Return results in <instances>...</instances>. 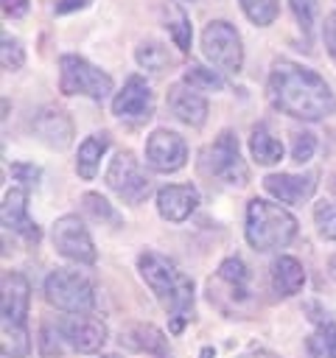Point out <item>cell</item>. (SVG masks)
<instances>
[{
	"instance_id": "cell-12",
	"label": "cell",
	"mask_w": 336,
	"mask_h": 358,
	"mask_svg": "<svg viewBox=\"0 0 336 358\" xmlns=\"http://www.w3.org/2000/svg\"><path fill=\"white\" fill-rule=\"evenodd\" d=\"M31 131L36 134V140H42L48 148H56V151H64L76 134L73 117L59 106H42L31 117Z\"/></svg>"
},
{
	"instance_id": "cell-25",
	"label": "cell",
	"mask_w": 336,
	"mask_h": 358,
	"mask_svg": "<svg viewBox=\"0 0 336 358\" xmlns=\"http://www.w3.org/2000/svg\"><path fill=\"white\" fill-rule=\"evenodd\" d=\"M249 154H252V159L258 165H266L269 168V165H277L283 159V143L260 123L249 134Z\"/></svg>"
},
{
	"instance_id": "cell-40",
	"label": "cell",
	"mask_w": 336,
	"mask_h": 358,
	"mask_svg": "<svg viewBox=\"0 0 336 358\" xmlns=\"http://www.w3.org/2000/svg\"><path fill=\"white\" fill-rule=\"evenodd\" d=\"M235 358H280V355L272 352V350H266V347H252V350H246V352H241Z\"/></svg>"
},
{
	"instance_id": "cell-21",
	"label": "cell",
	"mask_w": 336,
	"mask_h": 358,
	"mask_svg": "<svg viewBox=\"0 0 336 358\" xmlns=\"http://www.w3.org/2000/svg\"><path fill=\"white\" fill-rule=\"evenodd\" d=\"M269 277H272V288L277 296H294L302 291L305 285V268L297 257L291 255H277L272 260V268H269Z\"/></svg>"
},
{
	"instance_id": "cell-8",
	"label": "cell",
	"mask_w": 336,
	"mask_h": 358,
	"mask_svg": "<svg viewBox=\"0 0 336 358\" xmlns=\"http://www.w3.org/2000/svg\"><path fill=\"white\" fill-rule=\"evenodd\" d=\"M202 53L218 73H241L244 67V45L241 34L227 20H213L202 31Z\"/></svg>"
},
{
	"instance_id": "cell-13",
	"label": "cell",
	"mask_w": 336,
	"mask_h": 358,
	"mask_svg": "<svg viewBox=\"0 0 336 358\" xmlns=\"http://www.w3.org/2000/svg\"><path fill=\"white\" fill-rule=\"evenodd\" d=\"M0 218L3 227L17 232L20 238H25L28 243H39L42 241V229L39 224L28 215V190L25 187H8L0 204Z\"/></svg>"
},
{
	"instance_id": "cell-14",
	"label": "cell",
	"mask_w": 336,
	"mask_h": 358,
	"mask_svg": "<svg viewBox=\"0 0 336 358\" xmlns=\"http://www.w3.org/2000/svg\"><path fill=\"white\" fill-rule=\"evenodd\" d=\"M151 112H154L151 87L146 84L143 76H129L123 90H118L112 98V115L129 117V120H143V117H151Z\"/></svg>"
},
{
	"instance_id": "cell-38",
	"label": "cell",
	"mask_w": 336,
	"mask_h": 358,
	"mask_svg": "<svg viewBox=\"0 0 336 358\" xmlns=\"http://www.w3.org/2000/svg\"><path fill=\"white\" fill-rule=\"evenodd\" d=\"M25 11H28V0H3V14H6V17L17 20V17H22Z\"/></svg>"
},
{
	"instance_id": "cell-23",
	"label": "cell",
	"mask_w": 336,
	"mask_h": 358,
	"mask_svg": "<svg viewBox=\"0 0 336 358\" xmlns=\"http://www.w3.org/2000/svg\"><path fill=\"white\" fill-rule=\"evenodd\" d=\"M157 11H160V22H162V25H165V31L171 34L174 45H176L179 50H190L193 28H190V20H188L185 8H182L176 0H160Z\"/></svg>"
},
{
	"instance_id": "cell-39",
	"label": "cell",
	"mask_w": 336,
	"mask_h": 358,
	"mask_svg": "<svg viewBox=\"0 0 336 358\" xmlns=\"http://www.w3.org/2000/svg\"><path fill=\"white\" fill-rule=\"evenodd\" d=\"M81 6H87V0H56L53 3V11L56 14H67V11H76Z\"/></svg>"
},
{
	"instance_id": "cell-5",
	"label": "cell",
	"mask_w": 336,
	"mask_h": 358,
	"mask_svg": "<svg viewBox=\"0 0 336 358\" xmlns=\"http://www.w3.org/2000/svg\"><path fill=\"white\" fill-rule=\"evenodd\" d=\"M45 299L50 308L81 316L95 310V291L92 282L78 271V268H56L45 277Z\"/></svg>"
},
{
	"instance_id": "cell-17",
	"label": "cell",
	"mask_w": 336,
	"mask_h": 358,
	"mask_svg": "<svg viewBox=\"0 0 336 358\" xmlns=\"http://www.w3.org/2000/svg\"><path fill=\"white\" fill-rule=\"evenodd\" d=\"M165 103H168V112L179 123H185V126L199 129L207 120V101H204V95L199 90H193V87H188L185 81L168 87Z\"/></svg>"
},
{
	"instance_id": "cell-20",
	"label": "cell",
	"mask_w": 336,
	"mask_h": 358,
	"mask_svg": "<svg viewBox=\"0 0 336 358\" xmlns=\"http://www.w3.org/2000/svg\"><path fill=\"white\" fill-rule=\"evenodd\" d=\"M120 344L134 350V352H148L154 358H171V347H168V336L154 327L151 322H134L120 333Z\"/></svg>"
},
{
	"instance_id": "cell-4",
	"label": "cell",
	"mask_w": 336,
	"mask_h": 358,
	"mask_svg": "<svg viewBox=\"0 0 336 358\" xmlns=\"http://www.w3.org/2000/svg\"><path fill=\"white\" fill-rule=\"evenodd\" d=\"M244 235L255 252H277L294 241L297 218L283 204H274L269 199H249Z\"/></svg>"
},
{
	"instance_id": "cell-24",
	"label": "cell",
	"mask_w": 336,
	"mask_h": 358,
	"mask_svg": "<svg viewBox=\"0 0 336 358\" xmlns=\"http://www.w3.org/2000/svg\"><path fill=\"white\" fill-rule=\"evenodd\" d=\"M134 59H137V64H140L146 73H151V76H162V73L174 70V64H176L174 53H171L162 42H157V39L140 42V45L134 48Z\"/></svg>"
},
{
	"instance_id": "cell-31",
	"label": "cell",
	"mask_w": 336,
	"mask_h": 358,
	"mask_svg": "<svg viewBox=\"0 0 336 358\" xmlns=\"http://www.w3.org/2000/svg\"><path fill=\"white\" fill-rule=\"evenodd\" d=\"M81 207L101 224H112V227H120V213L112 207V201H106L101 193H84L81 196Z\"/></svg>"
},
{
	"instance_id": "cell-9",
	"label": "cell",
	"mask_w": 336,
	"mask_h": 358,
	"mask_svg": "<svg viewBox=\"0 0 336 358\" xmlns=\"http://www.w3.org/2000/svg\"><path fill=\"white\" fill-rule=\"evenodd\" d=\"M106 187L126 204H143L151 193V179L143 171L140 159L134 157V151H118L104 173Z\"/></svg>"
},
{
	"instance_id": "cell-2",
	"label": "cell",
	"mask_w": 336,
	"mask_h": 358,
	"mask_svg": "<svg viewBox=\"0 0 336 358\" xmlns=\"http://www.w3.org/2000/svg\"><path fill=\"white\" fill-rule=\"evenodd\" d=\"M137 271L143 282L151 288L160 308L165 310L171 333H182V327L193 316V280L171 257L154 249L137 255Z\"/></svg>"
},
{
	"instance_id": "cell-19",
	"label": "cell",
	"mask_w": 336,
	"mask_h": 358,
	"mask_svg": "<svg viewBox=\"0 0 336 358\" xmlns=\"http://www.w3.org/2000/svg\"><path fill=\"white\" fill-rule=\"evenodd\" d=\"M199 207V190L193 185H165L157 190V213L168 224H182Z\"/></svg>"
},
{
	"instance_id": "cell-30",
	"label": "cell",
	"mask_w": 336,
	"mask_h": 358,
	"mask_svg": "<svg viewBox=\"0 0 336 358\" xmlns=\"http://www.w3.org/2000/svg\"><path fill=\"white\" fill-rule=\"evenodd\" d=\"M0 344H3V355H6V358H28V355H31V336H28V327H6V324H3Z\"/></svg>"
},
{
	"instance_id": "cell-43",
	"label": "cell",
	"mask_w": 336,
	"mask_h": 358,
	"mask_svg": "<svg viewBox=\"0 0 336 358\" xmlns=\"http://www.w3.org/2000/svg\"><path fill=\"white\" fill-rule=\"evenodd\" d=\"M210 355H213V350H210V347H204V350H202V358H210Z\"/></svg>"
},
{
	"instance_id": "cell-7",
	"label": "cell",
	"mask_w": 336,
	"mask_h": 358,
	"mask_svg": "<svg viewBox=\"0 0 336 358\" xmlns=\"http://www.w3.org/2000/svg\"><path fill=\"white\" fill-rule=\"evenodd\" d=\"M59 90L62 95H84L90 101H104L115 90V81L109 73L87 62L84 56L64 53L59 59Z\"/></svg>"
},
{
	"instance_id": "cell-27",
	"label": "cell",
	"mask_w": 336,
	"mask_h": 358,
	"mask_svg": "<svg viewBox=\"0 0 336 358\" xmlns=\"http://www.w3.org/2000/svg\"><path fill=\"white\" fill-rule=\"evenodd\" d=\"M64 333H62V324L56 322H42L39 324V336H36V350L42 358H62L64 352Z\"/></svg>"
},
{
	"instance_id": "cell-18",
	"label": "cell",
	"mask_w": 336,
	"mask_h": 358,
	"mask_svg": "<svg viewBox=\"0 0 336 358\" xmlns=\"http://www.w3.org/2000/svg\"><path fill=\"white\" fill-rule=\"evenodd\" d=\"M263 190L269 196H274L283 204H302L314 196L316 190V173L305 171V173H269L263 179Z\"/></svg>"
},
{
	"instance_id": "cell-3",
	"label": "cell",
	"mask_w": 336,
	"mask_h": 358,
	"mask_svg": "<svg viewBox=\"0 0 336 358\" xmlns=\"http://www.w3.org/2000/svg\"><path fill=\"white\" fill-rule=\"evenodd\" d=\"M204 294H207V302L230 319H246L260 308L249 266L238 255H230L218 263L216 274L207 280Z\"/></svg>"
},
{
	"instance_id": "cell-33",
	"label": "cell",
	"mask_w": 336,
	"mask_h": 358,
	"mask_svg": "<svg viewBox=\"0 0 336 358\" xmlns=\"http://www.w3.org/2000/svg\"><path fill=\"white\" fill-rule=\"evenodd\" d=\"M0 59H3V70L8 73H17L22 64H25V48L17 36H8L3 34V45H0Z\"/></svg>"
},
{
	"instance_id": "cell-44",
	"label": "cell",
	"mask_w": 336,
	"mask_h": 358,
	"mask_svg": "<svg viewBox=\"0 0 336 358\" xmlns=\"http://www.w3.org/2000/svg\"><path fill=\"white\" fill-rule=\"evenodd\" d=\"M101 358H118V355H101Z\"/></svg>"
},
{
	"instance_id": "cell-1",
	"label": "cell",
	"mask_w": 336,
	"mask_h": 358,
	"mask_svg": "<svg viewBox=\"0 0 336 358\" xmlns=\"http://www.w3.org/2000/svg\"><path fill=\"white\" fill-rule=\"evenodd\" d=\"M266 95L277 112L308 123L325 120L336 112V95L330 84L311 67H302L288 59H277L272 64Z\"/></svg>"
},
{
	"instance_id": "cell-29",
	"label": "cell",
	"mask_w": 336,
	"mask_h": 358,
	"mask_svg": "<svg viewBox=\"0 0 336 358\" xmlns=\"http://www.w3.org/2000/svg\"><path fill=\"white\" fill-rule=\"evenodd\" d=\"M182 81H185L188 87H193V90H207V92H218V90H224V81H221L218 70H213V67H202V64H188Z\"/></svg>"
},
{
	"instance_id": "cell-34",
	"label": "cell",
	"mask_w": 336,
	"mask_h": 358,
	"mask_svg": "<svg viewBox=\"0 0 336 358\" xmlns=\"http://www.w3.org/2000/svg\"><path fill=\"white\" fill-rule=\"evenodd\" d=\"M316 154V134L314 131H294L291 137V159L297 165H305Z\"/></svg>"
},
{
	"instance_id": "cell-37",
	"label": "cell",
	"mask_w": 336,
	"mask_h": 358,
	"mask_svg": "<svg viewBox=\"0 0 336 358\" xmlns=\"http://www.w3.org/2000/svg\"><path fill=\"white\" fill-rule=\"evenodd\" d=\"M322 39H325V48H328V56L333 59L336 64V11H330L322 22Z\"/></svg>"
},
{
	"instance_id": "cell-22",
	"label": "cell",
	"mask_w": 336,
	"mask_h": 358,
	"mask_svg": "<svg viewBox=\"0 0 336 358\" xmlns=\"http://www.w3.org/2000/svg\"><path fill=\"white\" fill-rule=\"evenodd\" d=\"M106 148H109V131H95L87 140H81L78 154H76V173H78V179H84V182L95 179V173L101 168V157L106 154Z\"/></svg>"
},
{
	"instance_id": "cell-32",
	"label": "cell",
	"mask_w": 336,
	"mask_h": 358,
	"mask_svg": "<svg viewBox=\"0 0 336 358\" xmlns=\"http://www.w3.org/2000/svg\"><path fill=\"white\" fill-rule=\"evenodd\" d=\"M314 224L325 241H336V201H316L314 204Z\"/></svg>"
},
{
	"instance_id": "cell-35",
	"label": "cell",
	"mask_w": 336,
	"mask_h": 358,
	"mask_svg": "<svg viewBox=\"0 0 336 358\" xmlns=\"http://www.w3.org/2000/svg\"><path fill=\"white\" fill-rule=\"evenodd\" d=\"M288 6L294 11L300 28L305 34H311L314 31V22H316V0H288Z\"/></svg>"
},
{
	"instance_id": "cell-10",
	"label": "cell",
	"mask_w": 336,
	"mask_h": 358,
	"mask_svg": "<svg viewBox=\"0 0 336 358\" xmlns=\"http://www.w3.org/2000/svg\"><path fill=\"white\" fill-rule=\"evenodd\" d=\"M50 241H53V249L62 257H67L78 266H92L98 260V252H95V243H92V235L87 229V224L73 213L53 221Z\"/></svg>"
},
{
	"instance_id": "cell-26",
	"label": "cell",
	"mask_w": 336,
	"mask_h": 358,
	"mask_svg": "<svg viewBox=\"0 0 336 358\" xmlns=\"http://www.w3.org/2000/svg\"><path fill=\"white\" fill-rule=\"evenodd\" d=\"M305 350L311 358H336V322L333 319L316 322L314 333L305 341Z\"/></svg>"
},
{
	"instance_id": "cell-41",
	"label": "cell",
	"mask_w": 336,
	"mask_h": 358,
	"mask_svg": "<svg viewBox=\"0 0 336 358\" xmlns=\"http://www.w3.org/2000/svg\"><path fill=\"white\" fill-rule=\"evenodd\" d=\"M328 274H330V280L336 282V255L328 257Z\"/></svg>"
},
{
	"instance_id": "cell-42",
	"label": "cell",
	"mask_w": 336,
	"mask_h": 358,
	"mask_svg": "<svg viewBox=\"0 0 336 358\" xmlns=\"http://www.w3.org/2000/svg\"><path fill=\"white\" fill-rule=\"evenodd\" d=\"M330 193H333V199H336V173L330 176Z\"/></svg>"
},
{
	"instance_id": "cell-16",
	"label": "cell",
	"mask_w": 336,
	"mask_h": 358,
	"mask_svg": "<svg viewBox=\"0 0 336 358\" xmlns=\"http://www.w3.org/2000/svg\"><path fill=\"white\" fill-rule=\"evenodd\" d=\"M62 324V333L67 338V344L76 350V352H84V355H95L101 352V347L106 344V324L90 313H81V316H70Z\"/></svg>"
},
{
	"instance_id": "cell-11",
	"label": "cell",
	"mask_w": 336,
	"mask_h": 358,
	"mask_svg": "<svg viewBox=\"0 0 336 358\" xmlns=\"http://www.w3.org/2000/svg\"><path fill=\"white\" fill-rule=\"evenodd\" d=\"M146 162L157 173H174L188 162V143L171 129H154L146 140Z\"/></svg>"
},
{
	"instance_id": "cell-28",
	"label": "cell",
	"mask_w": 336,
	"mask_h": 358,
	"mask_svg": "<svg viewBox=\"0 0 336 358\" xmlns=\"http://www.w3.org/2000/svg\"><path fill=\"white\" fill-rule=\"evenodd\" d=\"M241 11L246 14V20L258 28H266L277 20L280 14V0H238Z\"/></svg>"
},
{
	"instance_id": "cell-36",
	"label": "cell",
	"mask_w": 336,
	"mask_h": 358,
	"mask_svg": "<svg viewBox=\"0 0 336 358\" xmlns=\"http://www.w3.org/2000/svg\"><path fill=\"white\" fill-rule=\"evenodd\" d=\"M11 176L20 179L22 185H39L42 179V168L34 162H11Z\"/></svg>"
},
{
	"instance_id": "cell-15",
	"label": "cell",
	"mask_w": 336,
	"mask_h": 358,
	"mask_svg": "<svg viewBox=\"0 0 336 358\" xmlns=\"http://www.w3.org/2000/svg\"><path fill=\"white\" fill-rule=\"evenodd\" d=\"M31 308V285L25 274L20 271H6L3 274V294H0V313L6 327H25Z\"/></svg>"
},
{
	"instance_id": "cell-6",
	"label": "cell",
	"mask_w": 336,
	"mask_h": 358,
	"mask_svg": "<svg viewBox=\"0 0 336 358\" xmlns=\"http://www.w3.org/2000/svg\"><path fill=\"white\" fill-rule=\"evenodd\" d=\"M202 171L210 179H218L227 187H244L249 182V168L241 157V145L235 131L224 129L204 151H202Z\"/></svg>"
}]
</instances>
